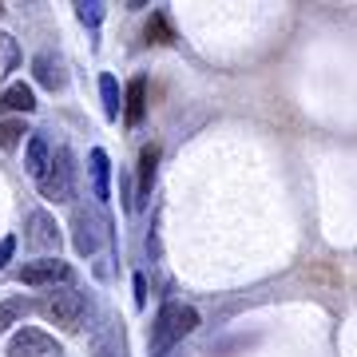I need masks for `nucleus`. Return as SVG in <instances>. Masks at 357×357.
<instances>
[{"instance_id": "nucleus-10", "label": "nucleus", "mask_w": 357, "mask_h": 357, "mask_svg": "<svg viewBox=\"0 0 357 357\" xmlns=\"http://www.w3.org/2000/svg\"><path fill=\"white\" fill-rule=\"evenodd\" d=\"M91 195H96V203L112 199V159H107L103 147L91 151Z\"/></svg>"}, {"instance_id": "nucleus-9", "label": "nucleus", "mask_w": 357, "mask_h": 357, "mask_svg": "<svg viewBox=\"0 0 357 357\" xmlns=\"http://www.w3.org/2000/svg\"><path fill=\"white\" fill-rule=\"evenodd\" d=\"M91 349H96V357H128V342H123L119 321H103V330L91 337Z\"/></svg>"}, {"instance_id": "nucleus-2", "label": "nucleus", "mask_w": 357, "mask_h": 357, "mask_svg": "<svg viewBox=\"0 0 357 357\" xmlns=\"http://www.w3.org/2000/svg\"><path fill=\"white\" fill-rule=\"evenodd\" d=\"M36 314H44V318H48L52 326H60V330L76 333V330H84L88 298H84V290H76V286H60V290H48L40 298Z\"/></svg>"}, {"instance_id": "nucleus-1", "label": "nucleus", "mask_w": 357, "mask_h": 357, "mask_svg": "<svg viewBox=\"0 0 357 357\" xmlns=\"http://www.w3.org/2000/svg\"><path fill=\"white\" fill-rule=\"evenodd\" d=\"M199 330V314L191 306H178V302H163L155 314L151 326V357H167L187 333Z\"/></svg>"}, {"instance_id": "nucleus-20", "label": "nucleus", "mask_w": 357, "mask_h": 357, "mask_svg": "<svg viewBox=\"0 0 357 357\" xmlns=\"http://www.w3.org/2000/svg\"><path fill=\"white\" fill-rule=\"evenodd\" d=\"M13 255H16V238L8 234V238H0V270L13 262Z\"/></svg>"}, {"instance_id": "nucleus-14", "label": "nucleus", "mask_w": 357, "mask_h": 357, "mask_svg": "<svg viewBox=\"0 0 357 357\" xmlns=\"http://www.w3.org/2000/svg\"><path fill=\"white\" fill-rule=\"evenodd\" d=\"M100 100H103V115H107V119H119L123 100H119V84H115L112 72H103L100 76Z\"/></svg>"}, {"instance_id": "nucleus-18", "label": "nucleus", "mask_w": 357, "mask_h": 357, "mask_svg": "<svg viewBox=\"0 0 357 357\" xmlns=\"http://www.w3.org/2000/svg\"><path fill=\"white\" fill-rule=\"evenodd\" d=\"M24 135H28L24 119H4V123H0V147H4V151L20 147V139H24Z\"/></svg>"}, {"instance_id": "nucleus-17", "label": "nucleus", "mask_w": 357, "mask_h": 357, "mask_svg": "<svg viewBox=\"0 0 357 357\" xmlns=\"http://www.w3.org/2000/svg\"><path fill=\"white\" fill-rule=\"evenodd\" d=\"M76 16H79V24H84V28H91V32H96V28L103 24V16H107V4H100V0H79Z\"/></svg>"}, {"instance_id": "nucleus-21", "label": "nucleus", "mask_w": 357, "mask_h": 357, "mask_svg": "<svg viewBox=\"0 0 357 357\" xmlns=\"http://www.w3.org/2000/svg\"><path fill=\"white\" fill-rule=\"evenodd\" d=\"M135 306H147V278L135 274Z\"/></svg>"}, {"instance_id": "nucleus-5", "label": "nucleus", "mask_w": 357, "mask_h": 357, "mask_svg": "<svg viewBox=\"0 0 357 357\" xmlns=\"http://www.w3.org/2000/svg\"><path fill=\"white\" fill-rule=\"evenodd\" d=\"M20 282L24 286H44V290H60V286L76 282V270L68 262H60V258H36V262L20 266Z\"/></svg>"}, {"instance_id": "nucleus-19", "label": "nucleus", "mask_w": 357, "mask_h": 357, "mask_svg": "<svg viewBox=\"0 0 357 357\" xmlns=\"http://www.w3.org/2000/svg\"><path fill=\"white\" fill-rule=\"evenodd\" d=\"M147 40H151V44H171V28H167V16L163 13H155L151 16V24H147Z\"/></svg>"}, {"instance_id": "nucleus-3", "label": "nucleus", "mask_w": 357, "mask_h": 357, "mask_svg": "<svg viewBox=\"0 0 357 357\" xmlns=\"http://www.w3.org/2000/svg\"><path fill=\"white\" fill-rule=\"evenodd\" d=\"M36 187L48 203H72L76 199V159H72V147H56L52 151V163L40 175Z\"/></svg>"}, {"instance_id": "nucleus-11", "label": "nucleus", "mask_w": 357, "mask_h": 357, "mask_svg": "<svg viewBox=\"0 0 357 357\" xmlns=\"http://www.w3.org/2000/svg\"><path fill=\"white\" fill-rule=\"evenodd\" d=\"M143 115H147V76H135L128 84V100H123V119L131 128H139Z\"/></svg>"}, {"instance_id": "nucleus-16", "label": "nucleus", "mask_w": 357, "mask_h": 357, "mask_svg": "<svg viewBox=\"0 0 357 357\" xmlns=\"http://www.w3.org/2000/svg\"><path fill=\"white\" fill-rule=\"evenodd\" d=\"M32 310H36V302H28V298H8V302H0V330L16 326V318H24Z\"/></svg>"}, {"instance_id": "nucleus-13", "label": "nucleus", "mask_w": 357, "mask_h": 357, "mask_svg": "<svg viewBox=\"0 0 357 357\" xmlns=\"http://www.w3.org/2000/svg\"><path fill=\"white\" fill-rule=\"evenodd\" d=\"M0 112H36V96H32V88L28 84H13V88L0 96Z\"/></svg>"}, {"instance_id": "nucleus-4", "label": "nucleus", "mask_w": 357, "mask_h": 357, "mask_svg": "<svg viewBox=\"0 0 357 357\" xmlns=\"http://www.w3.org/2000/svg\"><path fill=\"white\" fill-rule=\"evenodd\" d=\"M103 234H107V218H103L100 203L96 206H76V215H72V243L84 258L96 255L103 243Z\"/></svg>"}, {"instance_id": "nucleus-15", "label": "nucleus", "mask_w": 357, "mask_h": 357, "mask_svg": "<svg viewBox=\"0 0 357 357\" xmlns=\"http://www.w3.org/2000/svg\"><path fill=\"white\" fill-rule=\"evenodd\" d=\"M155 167H159V147H155V143H147V147L139 151V195H151Z\"/></svg>"}, {"instance_id": "nucleus-6", "label": "nucleus", "mask_w": 357, "mask_h": 357, "mask_svg": "<svg viewBox=\"0 0 357 357\" xmlns=\"http://www.w3.org/2000/svg\"><path fill=\"white\" fill-rule=\"evenodd\" d=\"M8 357H64L60 342L52 333L36 330V326H24L8 337Z\"/></svg>"}, {"instance_id": "nucleus-7", "label": "nucleus", "mask_w": 357, "mask_h": 357, "mask_svg": "<svg viewBox=\"0 0 357 357\" xmlns=\"http://www.w3.org/2000/svg\"><path fill=\"white\" fill-rule=\"evenodd\" d=\"M24 243L32 246V250H56V246H60V227H56V218H52L48 211H32V215H28Z\"/></svg>"}, {"instance_id": "nucleus-12", "label": "nucleus", "mask_w": 357, "mask_h": 357, "mask_svg": "<svg viewBox=\"0 0 357 357\" xmlns=\"http://www.w3.org/2000/svg\"><path fill=\"white\" fill-rule=\"evenodd\" d=\"M48 163H52V147H48V139H44V135H32V139H28V151H24V171L40 183V175L48 171Z\"/></svg>"}, {"instance_id": "nucleus-8", "label": "nucleus", "mask_w": 357, "mask_h": 357, "mask_svg": "<svg viewBox=\"0 0 357 357\" xmlns=\"http://www.w3.org/2000/svg\"><path fill=\"white\" fill-rule=\"evenodd\" d=\"M32 72H36V84L48 91H64L68 88V72H64V60L52 56V52H40L32 60Z\"/></svg>"}]
</instances>
